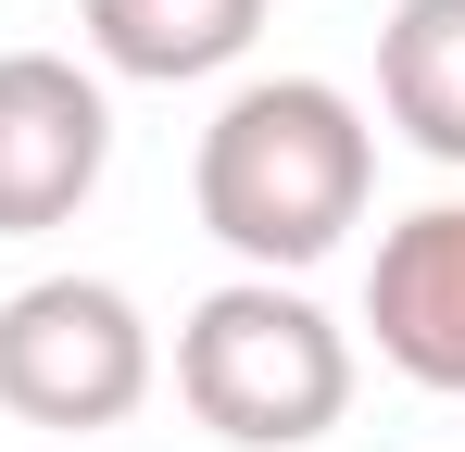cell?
Returning a JSON list of instances; mask_svg holds the SVG:
<instances>
[{"instance_id": "cell-2", "label": "cell", "mask_w": 465, "mask_h": 452, "mask_svg": "<svg viewBox=\"0 0 465 452\" xmlns=\"http://www.w3.org/2000/svg\"><path fill=\"white\" fill-rule=\"evenodd\" d=\"M176 389H189V415L239 452H302L327 440L340 415H352V339H340V314H314L302 290H277V277H227V290L189 301V327H176Z\"/></svg>"}, {"instance_id": "cell-1", "label": "cell", "mask_w": 465, "mask_h": 452, "mask_svg": "<svg viewBox=\"0 0 465 452\" xmlns=\"http://www.w3.org/2000/svg\"><path fill=\"white\" fill-rule=\"evenodd\" d=\"M365 189H378V126L327 75H252L227 113L202 126V163H189L202 226L227 239L252 277L327 264L365 226Z\"/></svg>"}, {"instance_id": "cell-3", "label": "cell", "mask_w": 465, "mask_h": 452, "mask_svg": "<svg viewBox=\"0 0 465 452\" xmlns=\"http://www.w3.org/2000/svg\"><path fill=\"white\" fill-rule=\"evenodd\" d=\"M152 402V314L114 277H38L0 301V415L25 427H126Z\"/></svg>"}, {"instance_id": "cell-4", "label": "cell", "mask_w": 465, "mask_h": 452, "mask_svg": "<svg viewBox=\"0 0 465 452\" xmlns=\"http://www.w3.org/2000/svg\"><path fill=\"white\" fill-rule=\"evenodd\" d=\"M114 163V101L64 51H0V239H38L101 189Z\"/></svg>"}, {"instance_id": "cell-7", "label": "cell", "mask_w": 465, "mask_h": 452, "mask_svg": "<svg viewBox=\"0 0 465 452\" xmlns=\"http://www.w3.org/2000/svg\"><path fill=\"white\" fill-rule=\"evenodd\" d=\"M378 101L428 163H465V0H402L378 25Z\"/></svg>"}, {"instance_id": "cell-5", "label": "cell", "mask_w": 465, "mask_h": 452, "mask_svg": "<svg viewBox=\"0 0 465 452\" xmlns=\"http://www.w3.org/2000/svg\"><path fill=\"white\" fill-rule=\"evenodd\" d=\"M365 327L415 389H465V201H428L378 239Z\"/></svg>"}, {"instance_id": "cell-6", "label": "cell", "mask_w": 465, "mask_h": 452, "mask_svg": "<svg viewBox=\"0 0 465 452\" xmlns=\"http://www.w3.org/2000/svg\"><path fill=\"white\" fill-rule=\"evenodd\" d=\"M88 51L139 88H189V75H227L264 38V0H76Z\"/></svg>"}]
</instances>
